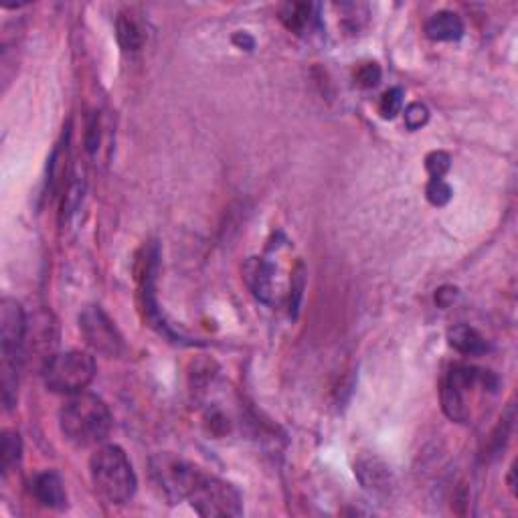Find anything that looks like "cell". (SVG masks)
<instances>
[{
  "label": "cell",
  "mask_w": 518,
  "mask_h": 518,
  "mask_svg": "<svg viewBox=\"0 0 518 518\" xmlns=\"http://www.w3.org/2000/svg\"><path fill=\"white\" fill-rule=\"evenodd\" d=\"M116 34L118 43L124 51H140L146 43V31L140 20L132 12H122L116 20Z\"/></svg>",
  "instance_id": "cell-15"
},
{
  "label": "cell",
  "mask_w": 518,
  "mask_h": 518,
  "mask_svg": "<svg viewBox=\"0 0 518 518\" xmlns=\"http://www.w3.org/2000/svg\"><path fill=\"white\" fill-rule=\"evenodd\" d=\"M63 438L75 447L100 446L111 431V413L103 399L77 393L59 411Z\"/></svg>",
  "instance_id": "cell-2"
},
{
  "label": "cell",
  "mask_w": 518,
  "mask_h": 518,
  "mask_svg": "<svg viewBox=\"0 0 518 518\" xmlns=\"http://www.w3.org/2000/svg\"><path fill=\"white\" fill-rule=\"evenodd\" d=\"M23 453V442L17 431L3 433V447H0V461H3V472L9 474L12 468H17Z\"/></svg>",
  "instance_id": "cell-17"
},
{
  "label": "cell",
  "mask_w": 518,
  "mask_h": 518,
  "mask_svg": "<svg viewBox=\"0 0 518 518\" xmlns=\"http://www.w3.org/2000/svg\"><path fill=\"white\" fill-rule=\"evenodd\" d=\"M100 138H102V124H100V116L94 114L89 118L88 122V132H86V146L89 152H95L100 149Z\"/></svg>",
  "instance_id": "cell-23"
},
{
  "label": "cell",
  "mask_w": 518,
  "mask_h": 518,
  "mask_svg": "<svg viewBox=\"0 0 518 518\" xmlns=\"http://www.w3.org/2000/svg\"><path fill=\"white\" fill-rule=\"evenodd\" d=\"M474 387H482L484 391L499 389V377L492 370L478 369V367H453L446 375L442 383V408L452 422L464 423L470 417V408H468V395Z\"/></svg>",
  "instance_id": "cell-4"
},
{
  "label": "cell",
  "mask_w": 518,
  "mask_h": 518,
  "mask_svg": "<svg viewBox=\"0 0 518 518\" xmlns=\"http://www.w3.org/2000/svg\"><path fill=\"white\" fill-rule=\"evenodd\" d=\"M243 278L259 302H274V265L262 257H251L243 265Z\"/></svg>",
  "instance_id": "cell-10"
},
{
  "label": "cell",
  "mask_w": 518,
  "mask_h": 518,
  "mask_svg": "<svg viewBox=\"0 0 518 518\" xmlns=\"http://www.w3.org/2000/svg\"><path fill=\"white\" fill-rule=\"evenodd\" d=\"M80 331L95 353L110 356V359L126 353L122 332L118 331L114 320L102 310V306L83 308V312L80 314Z\"/></svg>",
  "instance_id": "cell-8"
},
{
  "label": "cell",
  "mask_w": 518,
  "mask_h": 518,
  "mask_svg": "<svg viewBox=\"0 0 518 518\" xmlns=\"http://www.w3.org/2000/svg\"><path fill=\"white\" fill-rule=\"evenodd\" d=\"M456 296H458L456 288H452V286H444V288H439L436 293V304L439 308H447L453 300H456Z\"/></svg>",
  "instance_id": "cell-24"
},
{
  "label": "cell",
  "mask_w": 518,
  "mask_h": 518,
  "mask_svg": "<svg viewBox=\"0 0 518 518\" xmlns=\"http://www.w3.org/2000/svg\"><path fill=\"white\" fill-rule=\"evenodd\" d=\"M450 166H452V158H450V154H447V152L436 150V152L427 154L425 171L430 172L431 179H444L446 172L450 171Z\"/></svg>",
  "instance_id": "cell-19"
},
{
  "label": "cell",
  "mask_w": 518,
  "mask_h": 518,
  "mask_svg": "<svg viewBox=\"0 0 518 518\" xmlns=\"http://www.w3.org/2000/svg\"><path fill=\"white\" fill-rule=\"evenodd\" d=\"M447 342L461 354H482L488 351V340L476 328L468 324H456L447 331Z\"/></svg>",
  "instance_id": "cell-14"
},
{
  "label": "cell",
  "mask_w": 518,
  "mask_h": 518,
  "mask_svg": "<svg viewBox=\"0 0 518 518\" xmlns=\"http://www.w3.org/2000/svg\"><path fill=\"white\" fill-rule=\"evenodd\" d=\"M427 120H430V110H427L423 103L413 102L405 108V126H408L409 130H419L422 126L427 124Z\"/></svg>",
  "instance_id": "cell-22"
},
{
  "label": "cell",
  "mask_w": 518,
  "mask_h": 518,
  "mask_svg": "<svg viewBox=\"0 0 518 518\" xmlns=\"http://www.w3.org/2000/svg\"><path fill=\"white\" fill-rule=\"evenodd\" d=\"M233 41H235V43L240 45V47H245V49H248V51H249V49H254V39H251L248 33H237L235 37H233Z\"/></svg>",
  "instance_id": "cell-25"
},
{
  "label": "cell",
  "mask_w": 518,
  "mask_h": 518,
  "mask_svg": "<svg viewBox=\"0 0 518 518\" xmlns=\"http://www.w3.org/2000/svg\"><path fill=\"white\" fill-rule=\"evenodd\" d=\"M188 502L201 516H240L243 513L241 494L229 482L201 470L188 494Z\"/></svg>",
  "instance_id": "cell-6"
},
{
  "label": "cell",
  "mask_w": 518,
  "mask_h": 518,
  "mask_svg": "<svg viewBox=\"0 0 518 518\" xmlns=\"http://www.w3.org/2000/svg\"><path fill=\"white\" fill-rule=\"evenodd\" d=\"M89 474L97 496L108 504H126L136 492V472L120 446L110 444L95 450L89 460Z\"/></svg>",
  "instance_id": "cell-3"
},
{
  "label": "cell",
  "mask_w": 518,
  "mask_h": 518,
  "mask_svg": "<svg viewBox=\"0 0 518 518\" xmlns=\"http://www.w3.org/2000/svg\"><path fill=\"white\" fill-rule=\"evenodd\" d=\"M27 314L15 298L0 302V387L3 403L12 409L17 403L19 370L25 361Z\"/></svg>",
  "instance_id": "cell-1"
},
{
  "label": "cell",
  "mask_w": 518,
  "mask_h": 518,
  "mask_svg": "<svg viewBox=\"0 0 518 518\" xmlns=\"http://www.w3.org/2000/svg\"><path fill=\"white\" fill-rule=\"evenodd\" d=\"M33 492L43 507L61 510L67 507V492L57 472H43L33 482Z\"/></svg>",
  "instance_id": "cell-12"
},
{
  "label": "cell",
  "mask_w": 518,
  "mask_h": 518,
  "mask_svg": "<svg viewBox=\"0 0 518 518\" xmlns=\"http://www.w3.org/2000/svg\"><path fill=\"white\" fill-rule=\"evenodd\" d=\"M55 345H57V326H55V320L51 318V314L41 312L33 318V322L27 320L25 351L41 354L47 362L53 356Z\"/></svg>",
  "instance_id": "cell-9"
},
{
  "label": "cell",
  "mask_w": 518,
  "mask_h": 518,
  "mask_svg": "<svg viewBox=\"0 0 518 518\" xmlns=\"http://www.w3.org/2000/svg\"><path fill=\"white\" fill-rule=\"evenodd\" d=\"M381 75H383L381 67L373 61L361 63V65L354 69V81L359 83L361 88H375L377 83L381 81Z\"/></svg>",
  "instance_id": "cell-20"
},
{
  "label": "cell",
  "mask_w": 518,
  "mask_h": 518,
  "mask_svg": "<svg viewBox=\"0 0 518 518\" xmlns=\"http://www.w3.org/2000/svg\"><path fill=\"white\" fill-rule=\"evenodd\" d=\"M279 19L284 27L296 34H304L314 19V4L310 3H288L279 9Z\"/></svg>",
  "instance_id": "cell-16"
},
{
  "label": "cell",
  "mask_w": 518,
  "mask_h": 518,
  "mask_svg": "<svg viewBox=\"0 0 518 518\" xmlns=\"http://www.w3.org/2000/svg\"><path fill=\"white\" fill-rule=\"evenodd\" d=\"M403 108V89L401 88H391L389 92H385L379 102V114L385 120H393V118Z\"/></svg>",
  "instance_id": "cell-18"
},
{
  "label": "cell",
  "mask_w": 518,
  "mask_h": 518,
  "mask_svg": "<svg viewBox=\"0 0 518 518\" xmlns=\"http://www.w3.org/2000/svg\"><path fill=\"white\" fill-rule=\"evenodd\" d=\"M95 377V361L92 354L69 351L53 354L43 365V381L49 391L63 395L83 393Z\"/></svg>",
  "instance_id": "cell-5"
},
{
  "label": "cell",
  "mask_w": 518,
  "mask_h": 518,
  "mask_svg": "<svg viewBox=\"0 0 518 518\" xmlns=\"http://www.w3.org/2000/svg\"><path fill=\"white\" fill-rule=\"evenodd\" d=\"M150 474L168 500L183 502L191 494L201 470L172 453H156L150 460Z\"/></svg>",
  "instance_id": "cell-7"
},
{
  "label": "cell",
  "mask_w": 518,
  "mask_h": 518,
  "mask_svg": "<svg viewBox=\"0 0 518 518\" xmlns=\"http://www.w3.org/2000/svg\"><path fill=\"white\" fill-rule=\"evenodd\" d=\"M425 34L431 41H458L464 34V23L452 11H439L425 20Z\"/></svg>",
  "instance_id": "cell-13"
},
{
  "label": "cell",
  "mask_w": 518,
  "mask_h": 518,
  "mask_svg": "<svg viewBox=\"0 0 518 518\" xmlns=\"http://www.w3.org/2000/svg\"><path fill=\"white\" fill-rule=\"evenodd\" d=\"M427 201L436 207H444L447 205V201L452 199V188L446 183L444 179H431L430 185L425 188Z\"/></svg>",
  "instance_id": "cell-21"
},
{
  "label": "cell",
  "mask_w": 518,
  "mask_h": 518,
  "mask_svg": "<svg viewBox=\"0 0 518 518\" xmlns=\"http://www.w3.org/2000/svg\"><path fill=\"white\" fill-rule=\"evenodd\" d=\"M356 476L361 484L365 486L370 494L385 496L393 488V474L379 458H362L356 461Z\"/></svg>",
  "instance_id": "cell-11"
}]
</instances>
